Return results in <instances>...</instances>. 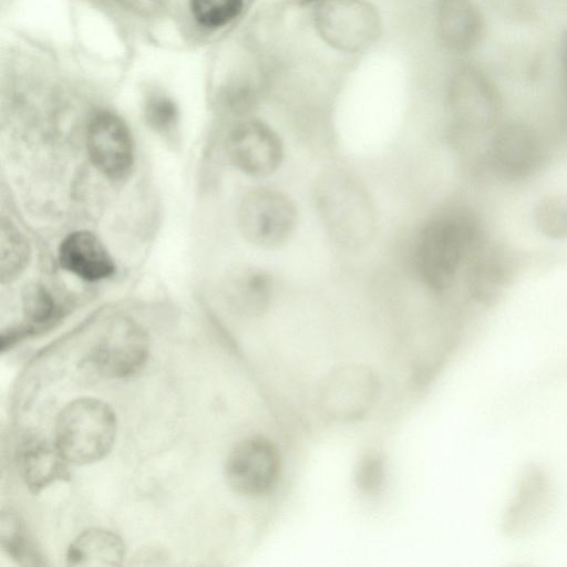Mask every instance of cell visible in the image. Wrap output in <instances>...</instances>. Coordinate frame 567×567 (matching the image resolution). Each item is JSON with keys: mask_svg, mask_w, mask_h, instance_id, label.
<instances>
[{"mask_svg": "<svg viewBox=\"0 0 567 567\" xmlns=\"http://www.w3.org/2000/svg\"><path fill=\"white\" fill-rule=\"evenodd\" d=\"M488 241L481 220L472 212L443 214L430 220L419 235L417 271L433 290H447Z\"/></svg>", "mask_w": 567, "mask_h": 567, "instance_id": "cell-1", "label": "cell"}, {"mask_svg": "<svg viewBox=\"0 0 567 567\" xmlns=\"http://www.w3.org/2000/svg\"><path fill=\"white\" fill-rule=\"evenodd\" d=\"M447 106L456 147L480 174L488 141L504 123L501 94L484 72L464 65L452 75Z\"/></svg>", "mask_w": 567, "mask_h": 567, "instance_id": "cell-2", "label": "cell"}, {"mask_svg": "<svg viewBox=\"0 0 567 567\" xmlns=\"http://www.w3.org/2000/svg\"><path fill=\"white\" fill-rule=\"evenodd\" d=\"M558 147L533 124L504 122L488 141L482 175L507 184L527 182L544 171Z\"/></svg>", "mask_w": 567, "mask_h": 567, "instance_id": "cell-3", "label": "cell"}, {"mask_svg": "<svg viewBox=\"0 0 567 567\" xmlns=\"http://www.w3.org/2000/svg\"><path fill=\"white\" fill-rule=\"evenodd\" d=\"M316 204L332 239L346 248H360L373 236L375 215L363 186L342 172L322 176L316 190Z\"/></svg>", "mask_w": 567, "mask_h": 567, "instance_id": "cell-4", "label": "cell"}, {"mask_svg": "<svg viewBox=\"0 0 567 567\" xmlns=\"http://www.w3.org/2000/svg\"><path fill=\"white\" fill-rule=\"evenodd\" d=\"M116 429V415L106 402L78 398L58 414L54 442L70 464L87 465L111 452Z\"/></svg>", "mask_w": 567, "mask_h": 567, "instance_id": "cell-5", "label": "cell"}, {"mask_svg": "<svg viewBox=\"0 0 567 567\" xmlns=\"http://www.w3.org/2000/svg\"><path fill=\"white\" fill-rule=\"evenodd\" d=\"M309 17L321 43L342 55L369 52L383 32L382 16L371 0H312Z\"/></svg>", "mask_w": 567, "mask_h": 567, "instance_id": "cell-6", "label": "cell"}, {"mask_svg": "<svg viewBox=\"0 0 567 567\" xmlns=\"http://www.w3.org/2000/svg\"><path fill=\"white\" fill-rule=\"evenodd\" d=\"M150 355L148 336L127 317L113 319L82 361L97 375L126 379L138 373Z\"/></svg>", "mask_w": 567, "mask_h": 567, "instance_id": "cell-7", "label": "cell"}, {"mask_svg": "<svg viewBox=\"0 0 567 567\" xmlns=\"http://www.w3.org/2000/svg\"><path fill=\"white\" fill-rule=\"evenodd\" d=\"M241 235L260 248H277L292 235L297 224V210L284 194L256 188L246 193L237 209Z\"/></svg>", "mask_w": 567, "mask_h": 567, "instance_id": "cell-8", "label": "cell"}, {"mask_svg": "<svg viewBox=\"0 0 567 567\" xmlns=\"http://www.w3.org/2000/svg\"><path fill=\"white\" fill-rule=\"evenodd\" d=\"M281 458L267 437L252 435L239 441L225 463V480L236 494L259 497L270 493L278 483Z\"/></svg>", "mask_w": 567, "mask_h": 567, "instance_id": "cell-9", "label": "cell"}, {"mask_svg": "<svg viewBox=\"0 0 567 567\" xmlns=\"http://www.w3.org/2000/svg\"><path fill=\"white\" fill-rule=\"evenodd\" d=\"M378 392L377 377L369 368L346 365L327 375L320 389V402L331 417L354 421L370 410Z\"/></svg>", "mask_w": 567, "mask_h": 567, "instance_id": "cell-10", "label": "cell"}, {"mask_svg": "<svg viewBox=\"0 0 567 567\" xmlns=\"http://www.w3.org/2000/svg\"><path fill=\"white\" fill-rule=\"evenodd\" d=\"M226 153L231 164L244 174L265 177L280 166L284 146L269 125L247 120L234 126L227 135Z\"/></svg>", "mask_w": 567, "mask_h": 567, "instance_id": "cell-11", "label": "cell"}, {"mask_svg": "<svg viewBox=\"0 0 567 567\" xmlns=\"http://www.w3.org/2000/svg\"><path fill=\"white\" fill-rule=\"evenodd\" d=\"M86 151L95 168L111 179L125 178L134 164L132 134L121 117L99 112L86 128Z\"/></svg>", "mask_w": 567, "mask_h": 567, "instance_id": "cell-12", "label": "cell"}, {"mask_svg": "<svg viewBox=\"0 0 567 567\" xmlns=\"http://www.w3.org/2000/svg\"><path fill=\"white\" fill-rule=\"evenodd\" d=\"M436 32L453 53L472 51L484 34V19L474 0H437Z\"/></svg>", "mask_w": 567, "mask_h": 567, "instance_id": "cell-13", "label": "cell"}, {"mask_svg": "<svg viewBox=\"0 0 567 567\" xmlns=\"http://www.w3.org/2000/svg\"><path fill=\"white\" fill-rule=\"evenodd\" d=\"M59 261L62 268L86 281L106 279L115 271L106 247L89 230L73 231L61 241Z\"/></svg>", "mask_w": 567, "mask_h": 567, "instance_id": "cell-14", "label": "cell"}, {"mask_svg": "<svg viewBox=\"0 0 567 567\" xmlns=\"http://www.w3.org/2000/svg\"><path fill=\"white\" fill-rule=\"evenodd\" d=\"M18 460L22 478L34 494L70 476V463L55 442L39 435H28L22 440Z\"/></svg>", "mask_w": 567, "mask_h": 567, "instance_id": "cell-15", "label": "cell"}, {"mask_svg": "<svg viewBox=\"0 0 567 567\" xmlns=\"http://www.w3.org/2000/svg\"><path fill=\"white\" fill-rule=\"evenodd\" d=\"M272 290L269 274L254 266L235 267L226 275L221 287L227 303L248 316L260 315L267 309Z\"/></svg>", "mask_w": 567, "mask_h": 567, "instance_id": "cell-16", "label": "cell"}, {"mask_svg": "<svg viewBox=\"0 0 567 567\" xmlns=\"http://www.w3.org/2000/svg\"><path fill=\"white\" fill-rule=\"evenodd\" d=\"M125 545L111 530L90 528L82 532L69 546L65 560L74 567H114L122 565Z\"/></svg>", "mask_w": 567, "mask_h": 567, "instance_id": "cell-17", "label": "cell"}, {"mask_svg": "<svg viewBox=\"0 0 567 567\" xmlns=\"http://www.w3.org/2000/svg\"><path fill=\"white\" fill-rule=\"evenodd\" d=\"M550 489L547 478L539 471H530L523 477L516 497L506 517L507 529L525 532L546 514L550 505Z\"/></svg>", "mask_w": 567, "mask_h": 567, "instance_id": "cell-18", "label": "cell"}, {"mask_svg": "<svg viewBox=\"0 0 567 567\" xmlns=\"http://www.w3.org/2000/svg\"><path fill=\"white\" fill-rule=\"evenodd\" d=\"M0 539L3 549L18 564L41 566L45 561L28 533L24 522L16 513H2L0 520Z\"/></svg>", "mask_w": 567, "mask_h": 567, "instance_id": "cell-19", "label": "cell"}, {"mask_svg": "<svg viewBox=\"0 0 567 567\" xmlns=\"http://www.w3.org/2000/svg\"><path fill=\"white\" fill-rule=\"evenodd\" d=\"M30 245L23 233L2 219L0 229V279L3 284L21 275L30 260Z\"/></svg>", "mask_w": 567, "mask_h": 567, "instance_id": "cell-20", "label": "cell"}, {"mask_svg": "<svg viewBox=\"0 0 567 567\" xmlns=\"http://www.w3.org/2000/svg\"><path fill=\"white\" fill-rule=\"evenodd\" d=\"M534 224L549 239H567V194L542 198L534 208Z\"/></svg>", "mask_w": 567, "mask_h": 567, "instance_id": "cell-21", "label": "cell"}, {"mask_svg": "<svg viewBox=\"0 0 567 567\" xmlns=\"http://www.w3.org/2000/svg\"><path fill=\"white\" fill-rule=\"evenodd\" d=\"M244 7L245 0H189L194 20L210 30L230 24L241 14Z\"/></svg>", "mask_w": 567, "mask_h": 567, "instance_id": "cell-22", "label": "cell"}, {"mask_svg": "<svg viewBox=\"0 0 567 567\" xmlns=\"http://www.w3.org/2000/svg\"><path fill=\"white\" fill-rule=\"evenodd\" d=\"M144 117L156 134L169 138L175 135L178 111L175 102L163 93L151 94L144 103Z\"/></svg>", "mask_w": 567, "mask_h": 567, "instance_id": "cell-23", "label": "cell"}, {"mask_svg": "<svg viewBox=\"0 0 567 567\" xmlns=\"http://www.w3.org/2000/svg\"><path fill=\"white\" fill-rule=\"evenodd\" d=\"M383 476L381 460L375 455H367L361 460L357 471V482L360 488L371 492L380 486Z\"/></svg>", "mask_w": 567, "mask_h": 567, "instance_id": "cell-24", "label": "cell"}, {"mask_svg": "<svg viewBox=\"0 0 567 567\" xmlns=\"http://www.w3.org/2000/svg\"><path fill=\"white\" fill-rule=\"evenodd\" d=\"M127 10H132L137 13H151L157 10L163 0H116Z\"/></svg>", "mask_w": 567, "mask_h": 567, "instance_id": "cell-25", "label": "cell"}, {"mask_svg": "<svg viewBox=\"0 0 567 567\" xmlns=\"http://www.w3.org/2000/svg\"><path fill=\"white\" fill-rule=\"evenodd\" d=\"M560 63L563 72V90H564V123L567 128V32L564 34L560 44Z\"/></svg>", "mask_w": 567, "mask_h": 567, "instance_id": "cell-26", "label": "cell"}]
</instances>
